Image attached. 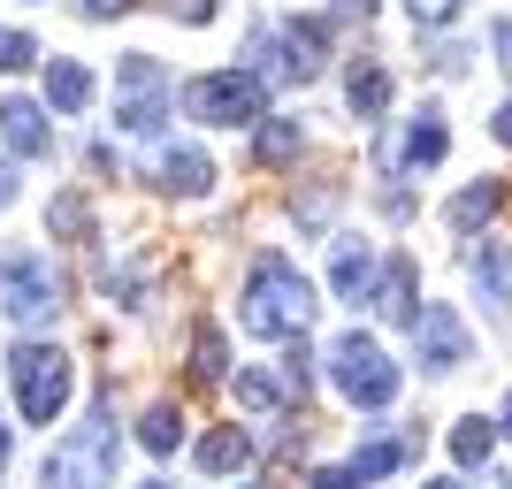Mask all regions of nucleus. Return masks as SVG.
<instances>
[{
	"instance_id": "obj_36",
	"label": "nucleus",
	"mask_w": 512,
	"mask_h": 489,
	"mask_svg": "<svg viewBox=\"0 0 512 489\" xmlns=\"http://www.w3.org/2000/svg\"><path fill=\"white\" fill-rule=\"evenodd\" d=\"M505 436H512V398H505Z\"/></svg>"
},
{
	"instance_id": "obj_37",
	"label": "nucleus",
	"mask_w": 512,
	"mask_h": 489,
	"mask_svg": "<svg viewBox=\"0 0 512 489\" xmlns=\"http://www.w3.org/2000/svg\"><path fill=\"white\" fill-rule=\"evenodd\" d=\"M421 489H459V482H421Z\"/></svg>"
},
{
	"instance_id": "obj_15",
	"label": "nucleus",
	"mask_w": 512,
	"mask_h": 489,
	"mask_svg": "<svg viewBox=\"0 0 512 489\" xmlns=\"http://www.w3.org/2000/svg\"><path fill=\"white\" fill-rule=\"evenodd\" d=\"M329 283H337V298H375V253L367 245H337V260H329Z\"/></svg>"
},
{
	"instance_id": "obj_11",
	"label": "nucleus",
	"mask_w": 512,
	"mask_h": 489,
	"mask_svg": "<svg viewBox=\"0 0 512 489\" xmlns=\"http://www.w3.org/2000/svg\"><path fill=\"white\" fill-rule=\"evenodd\" d=\"M0 138H8V153H23V161H46V153H54V130H46L39 100H0Z\"/></svg>"
},
{
	"instance_id": "obj_9",
	"label": "nucleus",
	"mask_w": 512,
	"mask_h": 489,
	"mask_svg": "<svg viewBox=\"0 0 512 489\" xmlns=\"http://www.w3.org/2000/svg\"><path fill=\"white\" fill-rule=\"evenodd\" d=\"M444 146H451V138H444V123H436V115H421V123L390 130L383 146H375V169H383V176H398V169H413V161L428 169V161H444Z\"/></svg>"
},
{
	"instance_id": "obj_7",
	"label": "nucleus",
	"mask_w": 512,
	"mask_h": 489,
	"mask_svg": "<svg viewBox=\"0 0 512 489\" xmlns=\"http://www.w3.org/2000/svg\"><path fill=\"white\" fill-rule=\"evenodd\" d=\"M169 69L153 62V54H123L115 62V123L130 130V138H153V130L169 123Z\"/></svg>"
},
{
	"instance_id": "obj_22",
	"label": "nucleus",
	"mask_w": 512,
	"mask_h": 489,
	"mask_svg": "<svg viewBox=\"0 0 512 489\" xmlns=\"http://www.w3.org/2000/svg\"><path fill=\"white\" fill-rule=\"evenodd\" d=\"M497 199H505V192L482 176V184H467V192L451 199V222H459V230H474V222H490V214H497Z\"/></svg>"
},
{
	"instance_id": "obj_8",
	"label": "nucleus",
	"mask_w": 512,
	"mask_h": 489,
	"mask_svg": "<svg viewBox=\"0 0 512 489\" xmlns=\"http://www.w3.org/2000/svg\"><path fill=\"white\" fill-rule=\"evenodd\" d=\"M413 352H421V367H467V352H474V337H467V321L451 314V306H421L413 314Z\"/></svg>"
},
{
	"instance_id": "obj_38",
	"label": "nucleus",
	"mask_w": 512,
	"mask_h": 489,
	"mask_svg": "<svg viewBox=\"0 0 512 489\" xmlns=\"http://www.w3.org/2000/svg\"><path fill=\"white\" fill-rule=\"evenodd\" d=\"M146 489H169V482H146Z\"/></svg>"
},
{
	"instance_id": "obj_17",
	"label": "nucleus",
	"mask_w": 512,
	"mask_h": 489,
	"mask_svg": "<svg viewBox=\"0 0 512 489\" xmlns=\"http://www.w3.org/2000/svg\"><path fill=\"white\" fill-rule=\"evenodd\" d=\"M474 291L490 298V306H512V253L497 237H482V253H474Z\"/></svg>"
},
{
	"instance_id": "obj_18",
	"label": "nucleus",
	"mask_w": 512,
	"mask_h": 489,
	"mask_svg": "<svg viewBox=\"0 0 512 489\" xmlns=\"http://www.w3.org/2000/svg\"><path fill=\"white\" fill-rule=\"evenodd\" d=\"M253 459V436L245 428H214V436H199V467L207 474H230V467H245Z\"/></svg>"
},
{
	"instance_id": "obj_29",
	"label": "nucleus",
	"mask_w": 512,
	"mask_h": 489,
	"mask_svg": "<svg viewBox=\"0 0 512 489\" xmlns=\"http://www.w3.org/2000/svg\"><path fill=\"white\" fill-rule=\"evenodd\" d=\"M169 8H176L184 23H214V0H169Z\"/></svg>"
},
{
	"instance_id": "obj_6",
	"label": "nucleus",
	"mask_w": 512,
	"mask_h": 489,
	"mask_svg": "<svg viewBox=\"0 0 512 489\" xmlns=\"http://www.w3.org/2000/svg\"><path fill=\"white\" fill-rule=\"evenodd\" d=\"M260 107H268V77H253V69H214V77L184 85V115L192 123L245 130V123H260Z\"/></svg>"
},
{
	"instance_id": "obj_4",
	"label": "nucleus",
	"mask_w": 512,
	"mask_h": 489,
	"mask_svg": "<svg viewBox=\"0 0 512 489\" xmlns=\"http://www.w3.org/2000/svg\"><path fill=\"white\" fill-rule=\"evenodd\" d=\"M0 314L23 321V329L62 314V276H54L46 253H31V245H8V253H0Z\"/></svg>"
},
{
	"instance_id": "obj_19",
	"label": "nucleus",
	"mask_w": 512,
	"mask_h": 489,
	"mask_svg": "<svg viewBox=\"0 0 512 489\" xmlns=\"http://www.w3.org/2000/svg\"><path fill=\"white\" fill-rule=\"evenodd\" d=\"M222 375H230V352H222V329H214V321H199V337H192V383H199V390H214Z\"/></svg>"
},
{
	"instance_id": "obj_5",
	"label": "nucleus",
	"mask_w": 512,
	"mask_h": 489,
	"mask_svg": "<svg viewBox=\"0 0 512 489\" xmlns=\"http://www.w3.org/2000/svg\"><path fill=\"white\" fill-rule=\"evenodd\" d=\"M329 383L360 405V413H383V405L398 398V367H390V352H383L375 337H360V329H352V337L329 344Z\"/></svg>"
},
{
	"instance_id": "obj_27",
	"label": "nucleus",
	"mask_w": 512,
	"mask_h": 489,
	"mask_svg": "<svg viewBox=\"0 0 512 489\" xmlns=\"http://www.w3.org/2000/svg\"><path fill=\"white\" fill-rule=\"evenodd\" d=\"M406 8H413V23H451L459 16V0H406Z\"/></svg>"
},
{
	"instance_id": "obj_1",
	"label": "nucleus",
	"mask_w": 512,
	"mask_h": 489,
	"mask_svg": "<svg viewBox=\"0 0 512 489\" xmlns=\"http://www.w3.org/2000/svg\"><path fill=\"white\" fill-rule=\"evenodd\" d=\"M237 321H245V337H306V321H314V291L306 276L291 268L283 253H260L253 276H245V298H237Z\"/></svg>"
},
{
	"instance_id": "obj_23",
	"label": "nucleus",
	"mask_w": 512,
	"mask_h": 489,
	"mask_svg": "<svg viewBox=\"0 0 512 489\" xmlns=\"http://www.w3.org/2000/svg\"><path fill=\"white\" fill-rule=\"evenodd\" d=\"M490 444H497L490 421H459V428H451V459H459V467H482V459H490Z\"/></svg>"
},
{
	"instance_id": "obj_13",
	"label": "nucleus",
	"mask_w": 512,
	"mask_h": 489,
	"mask_svg": "<svg viewBox=\"0 0 512 489\" xmlns=\"http://www.w3.org/2000/svg\"><path fill=\"white\" fill-rule=\"evenodd\" d=\"M344 100H352V115H360V123H375V115L390 107V69H383V62H352Z\"/></svg>"
},
{
	"instance_id": "obj_16",
	"label": "nucleus",
	"mask_w": 512,
	"mask_h": 489,
	"mask_svg": "<svg viewBox=\"0 0 512 489\" xmlns=\"http://www.w3.org/2000/svg\"><path fill=\"white\" fill-rule=\"evenodd\" d=\"M46 107H62V115L92 107V69L85 62H46Z\"/></svg>"
},
{
	"instance_id": "obj_26",
	"label": "nucleus",
	"mask_w": 512,
	"mask_h": 489,
	"mask_svg": "<svg viewBox=\"0 0 512 489\" xmlns=\"http://www.w3.org/2000/svg\"><path fill=\"white\" fill-rule=\"evenodd\" d=\"M39 62V46L23 39V31H0V77H8V69H31Z\"/></svg>"
},
{
	"instance_id": "obj_30",
	"label": "nucleus",
	"mask_w": 512,
	"mask_h": 489,
	"mask_svg": "<svg viewBox=\"0 0 512 489\" xmlns=\"http://www.w3.org/2000/svg\"><path fill=\"white\" fill-rule=\"evenodd\" d=\"M490 39H497V62H505V77H512V16H505V23H497Z\"/></svg>"
},
{
	"instance_id": "obj_35",
	"label": "nucleus",
	"mask_w": 512,
	"mask_h": 489,
	"mask_svg": "<svg viewBox=\"0 0 512 489\" xmlns=\"http://www.w3.org/2000/svg\"><path fill=\"white\" fill-rule=\"evenodd\" d=\"M0 467H8V428H0Z\"/></svg>"
},
{
	"instance_id": "obj_14",
	"label": "nucleus",
	"mask_w": 512,
	"mask_h": 489,
	"mask_svg": "<svg viewBox=\"0 0 512 489\" xmlns=\"http://www.w3.org/2000/svg\"><path fill=\"white\" fill-rule=\"evenodd\" d=\"M367 306H375V314H390V321H413V314H421V306H413V260H406V253L375 276V298H367Z\"/></svg>"
},
{
	"instance_id": "obj_32",
	"label": "nucleus",
	"mask_w": 512,
	"mask_h": 489,
	"mask_svg": "<svg viewBox=\"0 0 512 489\" xmlns=\"http://www.w3.org/2000/svg\"><path fill=\"white\" fill-rule=\"evenodd\" d=\"M130 0H85V16H123Z\"/></svg>"
},
{
	"instance_id": "obj_12",
	"label": "nucleus",
	"mask_w": 512,
	"mask_h": 489,
	"mask_svg": "<svg viewBox=\"0 0 512 489\" xmlns=\"http://www.w3.org/2000/svg\"><path fill=\"white\" fill-rule=\"evenodd\" d=\"M237 405L245 413H283V405H299V390H291V375H268V367H237Z\"/></svg>"
},
{
	"instance_id": "obj_10",
	"label": "nucleus",
	"mask_w": 512,
	"mask_h": 489,
	"mask_svg": "<svg viewBox=\"0 0 512 489\" xmlns=\"http://www.w3.org/2000/svg\"><path fill=\"white\" fill-rule=\"evenodd\" d=\"M153 184H161V192H184V199H199V192H207V184H214V161H207V153H199V146H161V153H153Z\"/></svg>"
},
{
	"instance_id": "obj_2",
	"label": "nucleus",
	"mask_w": 512,
	"mask_h": 489,
	"mask_svg": "<svg viewBox=\"0 0 512 489\" xmlns=\"http://www.w3.org/2000/svg\"><path fill=\"white\" fill-rule=\"evenodd\" d=\"M39 489H115V421L92 413L85 428H69L62 444L46 451Z\"/></svg>"
},
{
	"instance_id": "obj_25",
	"label": "nucleus",
	"mask_w": 512,
	"mask_h": 489,
	"mask_svg": "<svg viewBox=\"0 0 512 489\" xmlns=\"http://www.w3.org/2000/svg\"><path fill=\"white\" fill-rule=\"evenodd\" d=\"M299 153V123H268L260 130V161H291Z\"/></svg>"
},
{
	"instance_id": "obj_34",
	"label": "nucleus",
	"mask_w": 512,
	"mask_h": 489,
	"mask_svg": "<svg viewBox=\"0 0 512 489\" xmlns=\"http://www.w3.org/2000/svg\"><path fill=\"white\" fill-rule=\"evenodd\" d=\"M0 207H16V176L0 169Z\"/></svg>"
},
{
	"instance_id": "obj_31",
	"label": "nucleus",
	"mask_w": 512,
	"mask_h": 489,
	"mask_svg": "<svg viewBox=\"0 0 512 489\" xmlns=\"http://www.w3.org/2000/svg\"><path fill=\"white\" fill-rule=\"evenodd\" d=\"M490 130H497V146H512V100L497 107V123H490Z\"/></svg>"
},
{
	"instance_id": "obj_28",
	"label": "nucleus",
	"mask_w": 512,
	"mask_h": 489,
	"mask_svg": "<svg viewBox=\"0 0 512 489\" xmlns=\"http://www.w3.org/2000/svg\"><path fill=\"white\" fill-rule=\"evenodd\" d=\"M306 489H360V474H352V467H321Z\"/></svg>"
},
{
	"instance_id": "obj_21",
	"label": "nucleus",
	"mask_w": 512,
	"mask_h": 489,
	"mask_svg": "<svg viewBox=\"0 0 512 489\" xmlns=\"http://www.w3.org/2000/svg\"><path fill=\"white\" fill-rule=\"evenodd\" d=\"M46 230L69 237V245H85V237H92V207H85V192H62V199H54V207H46Z\"/></svg>"
},
{
	"instance_id": "obj_24",
	"label": "nucleus",
	"mask_w": 512,
	"mask_h": 489,
	"mask_svg": "<svg viewBox=\"0 0 512 489\" xmlns=\"http://www.w3.org/2000/svg\"><path fill=\"white\" fill-rule=\"evenodd\" d=\"M398 459H406V444H390V436H383V444H367L360 459H352V474H360V482H375V474H390Z\"/></svg>"
},
{
	"instance_id": "obj_3",
	"label": "nucleus",
	"mask_w": 512,
	"mask_h": 489,
	"mask_svg": "<svg viewBox=\"0 0 512 489\" xmlns=\"http://www.w3.org/2000/svg\"><path fill=\"white\" fill-rule=\"evenodd\" d=\"M8 383H16L23 421L54 428L62 405H69V390H77V375H69V360L54 352V344H16V352H8Z\"/></svg>"
},
{
	"instance_id": "obj_20",
	"label": "nucleus",
	"mask_w": 512,
	"mask_h": 489,
	"mask_svg": "<svg viewBox=\"0 0 512 489\" xmlns=\"http://www.w3.org/2000/svg\"><path fill=\"white\" fill-rule=\"evenodd\" d=\"M138 444H146L153 459H169V451L184 444V413H176V405H153L146 421H138Z\"/></svg>"
},
{
	"instance_id": "obj_33",
	"label": "nucleus",
	"mask_w": 512,
	"mask_h": 489,
	"mask_svg": "<svg viewBox=\"0 0 512 489\" xmlns=\"http://www.w3.org/2000/svg\"><path fill=\"white\" fill-rule=\"evenodd\" d=\"M337 16H375V0H337Z\"/></svg>"
}]
</instances>
